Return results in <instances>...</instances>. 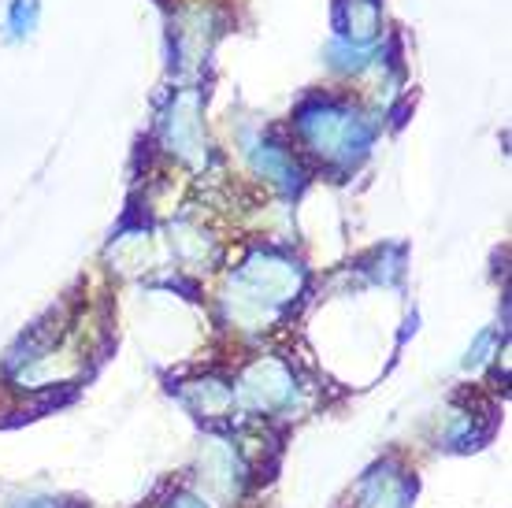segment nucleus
<instances>
[{
	"label": "nucleus",
	"instance_id": "obj_1",
	"mask_svg": "<svg viewBox=\"0 0 512 508\" xmlns=\"http://www.w3.org/2000/svg\"><path fill=\"white\" fill-rule=\"evenodd\" d=\"M294 130L308 153L338 167H357L375 141L372 119L334 97H308L294 112Z\"/></svg>",
	"mask_w": 512,
	"mask_h": 508
},
{
	"label": "nucleus",
	"instance_id": "obj_2",
	"mask_svg": "<svg viewBox=\"0 0 512 508\" xmlns=\"http://www.w3.org/2000/svg\"><path fill=\"white\" fill-rule=\"evenodd\" d=\"M301 286H305V267L297 260L275 249H256L231 279L234 316L242 323H260V319L268 323L271 316H279V308L294 301Z\"/></svg>",
	"mask_w": 512,
	"mask_h": 508
},
{
	"label": "nucleus",
	"instance_id": "obj_3",
	"mask_svg": "<svg viewBox=\"0 0 512 508\" xmlns=\"http://www.w3.org/2000/svg\"><path fill=\"white\" fill-rule=\"evenodd\" d=\"M160 138L171 156H179L182 164L201 167L208 156L205 141V119H201V93H179L167 104L164 119H160Z\"/></svg>",
	"mask_w": 512,
	"mask_h": 508
},
{
	"label": "nucleus",
	"instance_id": "obj_4",
	"mask_svg": "<svg viewBox=\"0 0 512 508\" xmlns=\"http://www.w3.org/2000/svg\"><path fill=\"white\" fill-rule=\"evenodd\" d=\"M294 394V371L282 360H256L242 371V379L234 386V405L249 408V412H279L294 401Z\"/></svg>",
	"mask_w": 512,
	"mask_h": 508
},
{
	"label": "nucleus",
	"instance_id": "obj_5",
	"mask_svg": "<svg viewBox=\"0 0 512 508\" xmlns=\"http://www.w3.org/2000/svg\"><path fill=\"white\" fill-rule=\"evenodd\" d=\"M334 30H338V41L372 49V41L383 34V0H338Z\"/></svg>",
	"mask_w": 512,
	"mask_h": 508
},
{
	"label": "nucleus",
	"instance_id": "obj_6",
	"mask_svg": "<svg viewBox=\"0 0 512 508\" xmlns=\"http://www.w3.org/2000/svg\"><path fill=\"white\" fill-rule=\"evenodd\" d=\"M201 483H205L208 497H219V501H234V497H238L242 464H238L234 445H227V442L205 445V453H201Z\"/></svg>",
	"mask_w": 512,
	"mask_h": 508
},
{
	"label": "nucleus",
	"instance_id": "obj_7",
	"mask_svg": "<svg viewBox=\"0 0 512 508\" xmlns=\"http://www.w3.org/2000/svg\"><path fill=\"white\" fill-rule=\"evenodd\" d=\"M412 479L394 464H379V468L360 483V508H409L412 505Z\"/></svg>",
	"mask_w": 512,
	"mask_h": 508
},
{
	"label": "nucleus",
	"instance_id": "obj_8",
	"mask_svg": "<svg viewBox=\"0 0 512 508\" xmlns=\"http://www.w3.org/2000/svg\"><path fill=\"white\" fill-rule=\"evenodd\" d=\"M249 164H253L256 175L271 178L282 193H297L305 186V171L297 167V160L282 145H271V141H249Z\"/></svg>",
	"mask_w": 512,
	"mask_h": 508
},
{
	"label": "nucleus",
	"instance_id": "obj_9",
	"mask_svg": "<svg viewBox=\"0 0 512 508\" xmlns=\"http://www.w3.org/2000/svg\"><path fill=\"white\" fill-rule=\"evenodd\" d=\"M186 405L193 412H201L208 420H216V416H227L234 408V386H227L223 379H197L186 390Z\"/></svg>",
	"mask_w": 512,
	"mask_h": 508
},
{
	"label": "nucleus",
	"instance_id": "obj_10",
	"mask_svg": "<svg viewBox=\"0 0 512 508\" xmlns=\"http://www.w3.org/2000/svg\"><path fill=\"white\" fill-rule=\"evenodd\" d=\"M41 19V0H12L8 4V19H4V30L12 41H23L38 30Z\"/></svg>",
	"mask_w": 512,
	"mask_h": 508
},
{
	"label": "nucleus",
	"instance_id": "obj_11",
	"mask_svg": "<svg viewBox=\"0 0 512 508\" xmlns=\"http://www.w3.org/2000/svg\"><path fill=\"white\" fill-rule=\"evenodd\" d=\"M327 64H331L334 71H342V75H360L364 67L372 64V52L357 49V45H346V41L334 38L331 45H327Z\"/></svg>",
	"mask_w": 512,
	"mask_h": 508
},
{
	"label": "nucleus",
	"instance_id": "obj_12",
	"mask_svg": "<svg viewBox=\"0 0 512 508\" xmlns=\"http://www.w3.org/2000/svg\"><path fill=\"white\" fill-rule=\"evenodd\" d=\"M490 349H494V331H483L479 338H475V345L468 349V356H464V368L472 371V368H479V364H487L490 360Z\"/></svg>",
	"mask_w": 512,
	"mask_h": 508
},
{
	"label": "nucleus",
	"instance_id": "obj_13",
	"mask_svg": "<svg viewBox=\"0 0 512 508\" xmlns=\"http://www.w3.org/2000/svg\"><path fill=\"white\" fill-rule=\"evenodd\" d=\"M8 508H67V505L64 501H56V497H19V501Z\"/></svg>",
	"mask_w": 512,
	"mask_h": 508
},
{
	"label": "nucleus",
	"instance_id": "obj_14",
	"mask_svg": "<svg viewBox=\"0 0 512 508\" xmlns=\"http://www.w3.org/2000/svg\"><path fill=\"white\" fill-rule=\"evenodd\" d=\"M171 508H205V501H201V497H175V501H171Z\"/></svg>",
	"mask_w": 512,
	"mask_h": 508
}]
</instances>
